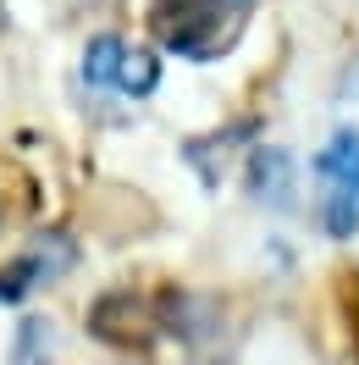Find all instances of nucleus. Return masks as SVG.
<instances>
[{
  "mask_svg": "<svg viewBox=\"0 0 359 365\" xmlns=\"http://www.w3.org/2000/svg\"><path fill=\"white\" fill-rule=\"evenodd\" d=\"M315 182H321V227L332 238L359 232V128L332 133V144L315 155Z\"/></svg>",
  "mask_w": 359,
  "mask_h": 365,
  "instance_id": "obj_1",
  "label": "nucleus"
},
{
  "mask_svg": "<svg viewBox=\"0 0 359 365\" xmlns=\"http://www.w3.org/2000/svg\"><path fill=\"white\" fill-rule=\"evenodd\" d=\"M227 17H232L227 0H155V34L194 61L227 45Z\"/></svg>",
  "mask_w": 359,
  "mask_h": 365,
  "instance_id": "obj_2",
  "label": "nucleus"
},
{
  "mask_svg": "<svg viewBox=\"0 0 359 365\" xmlns=\"http://www.w3.org/2000/svg\"><path fill=\"white\" fill-rule=\"evenodd\" d=\"M249 194H254L260 205H276V210L293 205V194H298V166H293L288 150H254V160H249Z\"/></svg>",
  "mask_w": 359,
  "mask_h": 365,
  "instance_id": "obj_3",
  "label": "nucleus"
},
{
  "mask_svg": "<svg viewBox=\"0 0 359 365\" xmlns=\"http://www.w3.org/2000/svg\"><path fill=\"white\" fill-rule=\"evenodd\" d=\"M122 39L116 34H100V39H89V50H83V83H94V89H116V67H122Z\"/></svg>",
  "mask_w": 359,
  "mask_h": 365,
  "instance_id": "obj_4",
  "label": "nucleus"
},
{
  "mask_svg": "<svg viewBox=\"0 0 359 365\" xmlns=\"http://www.w3.org/2000/svg\"><path fill=\"white\" fill-rule=\"evenodd\" d=\"M160 83V67L150 50H122V67H116V89L122 94H150Z\"/></svg>",
  "mask_w": 359,
  "mask_h": 365,
  "instance_id": "obj_5",
  "label": "nucleus"
},
{
  "mask_svg": "<svg viewBox=\"0 0 359 365\" xmlns=\"http://www.w3.org/2000/svg\"><path fill=\"white\" fill-rule=\"evenodd\" d=\"M227 6H232V11H238V6H249V0H227Z\"/></svg>",
  "mask_w": 359,
  "mask_h": 365,
  "instance_id": "obj_6",
  "label": "nucleus"
}]
</instances>
